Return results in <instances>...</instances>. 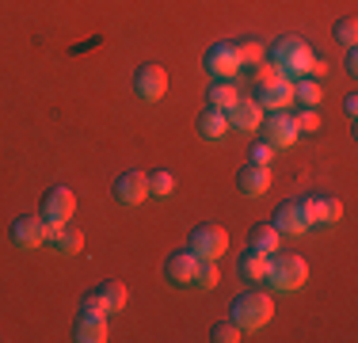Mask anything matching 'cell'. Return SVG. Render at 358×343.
<instances>
[{"mask_svg":"<svg viewBox=\"0 0 358 343\" xmlns=\"http://www.w3.org/2000/svg\"><path fill=\"white\" fill-rule=\"evenodd\" d=\"M271 62L282 69L286 80H301V76H320L324 65L317 54H313V46L301 38V34H282V38L275 42V50H271Z\"/></svg>","mask_w":358,"mask_h":343,"instance_id":"obj_1","label":"cell"},{"mask_svg":"<svg viewBox=\"0 0 358 343\" xmlns=\"http://www.w3.org/2000/svg\"><path fill=\"white\" fill-rule=\"evenodd\" d=\"M309 279V263L294 252H271V267H267V282L282 294H294V290L305 286Z\"/></svg>","mask_w":358,"mask_h":343,"instance_id":"obj_2","label":"cell"},{"mask_svg":"<svg viewBox=\"0 0 358 343\" xmlns=\"http://www.w3.org/2000/svg\"><path fill=\"white\" fill-rule=\"evenodd\" d=\"M271 316H275V298L263 294V290H248V294L233 298V321L244 332H255L263 324H271Z\"/></svg>","mask_w":358,"mask_h":343,"instance_id":"obj_3","label":"cell"},{"mask_svg":"<svg viewBox=\"0 0 358 343\" xmlns=\"http://www.w3.org/2000/svg\"><path fill=\"white\" fill-rule=\"evenodd\" d=\"M187 248H191L199 260H221V255L229 252V233L221 225H214V221H202V225L191 229Z\"/></svg>","mask_w":358,"mask_h":343,"instance_id":"obj_4","label":"cell"},{"mask_svg":"<svg viewBox=\"0 0 358 343\" xmlns=\"http://www.w3.org/2000/svg\"><path fill=\"white\" fill-rule=\"evenodd\" d=\"M301 210L309 218V225H331V221L343 218V202L336 195H320V191H309L301 199Z\"/></svg>","mask_w":358,"mask_h":343,"instance_id":"obj_5","label":"cell"},{"mask_svg":"<svg viewBox=\"0 0 358 343\" xmlns=\"http://www.w3.org/2000/svg\"><path fill=\"white\" fill-rule=\"evenodd\" d=\"M38 214H42L46 221H73V214H76V195H73L65 183H54L46 195H42Z\"/></svg>","mask_w":358,"mask_h":343,"instance_id":"obj_6","label":"cell"},{"mask_svg":"<svg viewBox=\"0 0 358 343\" xmlns=\"http://www.w3.org/2000/svg\"><path fill=\"white\" fill-rule=\"evenodd\" d=\"M259 130H263V141H271L275 149H289V145L297 141V126H294V118H289L286 111H267L263 122H259Z\"/></svg>","mask_w":358,"mask_h":343,"instance_id":"obj_7","label":"cell"},{"mask_svg":"<svg viewBox=\"0 0 358 343\" xmlns=\"http://www.w3.org/2000/svg\"><path fill=\"white\" fill-rule=\"evenodd\" d=\"M134 92H138L141 99H149V103L164 99L168 96V73L157 62H145L138 73H134Z\"/></svg>","mask_w":358,"mask_h":343,"instance_id":"obj_8","label":"cell"},{"mask_svg":"<svg viewBox=\"0 0 358 343\" xmlns=\"http://www.w3.org/2000/svg\"><path fill=\"white\" fill-rule=\"evenodd\" d=\"M206 69L214 80H233L241 73V57H236V46L233 42H214L206 50Z\"/></svg>","mask_w":358,"mask_h":343,"instance_id":"obj_9","label":"cell"},{"mask_svg":"<svg viewBox=\"0 0 358 343\" xmlns=\"http://www.w3.org/2000/svg\"><path fill=\"white\" fill-rule=\"evenodd\" d=\"M12 244L15 248H42L46 244V218L42 214H20L12 221Z\"/></svg>","mask_w":358,"mask_h":343,"instance_id":"obj_10","label":"cell"},{"mask_svg":"<svg viewBox=\"0 0 358 343\" xmlns=\"http://www.w3.org/2000/svg\"><path fill=\"white\" fill-rule=\"evenodd\" d=\"M271 225H275L282 237H301V233H309V229H313L309 218H305V210H301V199H289V202L278 206Z\"/></svg>","mask_w":358,"mask_h":343,"instance_id":"obj_11","label":"cell"},{"mask_svg":"<svg viewBox=\"0 0 358 343\" xmlns=\"http://www.w3.org/2000/svg\"><path fill=\"white\" fill-rule=\"evenodd\" d=\"M46 244L57 248L62 255H76L84 248V233L73 229L69 221H46Z\"/></svg>","mask_w":358,"mask_h":343,"instance_id":"obj_12","label":"cell"},{"mask_svg":"<svg viewBox=\"0 0 358 343\" xmlns=\"http://www.w3.org/2000/svg\"><path fill=\"white\" fill-rule=\"evenodd\" d=\"M225 115H229V126H236V130H244V134H255L267 111H263L252 96H241V99L233 103V107L225 111Z\"/></svg>","mask_w":358,"mask_h":343,"instance_id":"obj_13","label":"cell"},{"mask_svg":"<svg viewBox=\"0 0 358 343\" xmlns=\"http://www.w3.org/2000/svg\"><path fill=\"white\" fill-rule=\"evenodd\" d=\"M115 199L122 206H138L149 199V176L145 172H122L115 179Z\"/></svg>","mask_w":358,"mask_h":343,"instance_id":"obj_14","label":"cell"},{"mask_svg":"<svg viewBox=\"0 0 358 343\" xmlns=\"http://www.w3.org/2000/svg\"><path fill=\"white\" fill-rule=\"evenodd\" d=\"M194 263H199V255L191 252V248H179V252H172L164 260V274L172 286H191L194 279Z\"/></svg>","mask_w":358,"mask_h":343,"instance_id":"obj_15","label":"cell"},{"mask_svg":"<svg viewBox=\"0 0 358 343\" xmlns=\"http://www.w3.org/2000/svg\"><path fill=\"white\" fill-rule=\"evenodd\" d=\"M73 340L76 343H103L107 340V316L80 309V316H76V324H73Z\"/></svg>","mask_w":358,"mask_h":343,"instance_id":"obj_16","label":"cell"},{"mask_svg":"<svg viewBox=\"0 0 358 343\" xmlns=\"http://www.w3.org/2000/svg\"><path fill=\"white\" fill-rule=\"evenodd\" d=\"M236 187H241L248 199H259V195L271 187V168L267 164H252V160H248V164L236 172Z\"/></svg>","mask_w":358,"mask_h":343,"instance_id":"obj_17","label":"cell"},{"mask_svg":"<svg viewBox=\"0 0 358 343\" xmlns=\"http://www.w3.org/2000/svg\"><path fill=\"white\" fill-rule=\"evenodd\" d=\"M255 103H259L263 111H286V103L294 99V84L289 80H275V84H263V88H255Z\"/></svg>","mask_w":358,"mask_h":343,"instance_id":"obj_18","label":"cell"},{"mask_svg":"<svg viewBox=\"0 0 358 343\" xmlns=\"http://www.w3.org/2000/svg\"><path fill=\"white\" fill-rule=\"evenodd\" d=\"M267 267H271V255L259 252V248H248V252H241V260H236V271H241L244 279H252V282L267 279Z\"/></svg>","mask_w":358,"mask_h":343,"instance_id":"obj_19","label":"cell"},{"mask_svg":"<svg viewBox=\"0 0 358 343\" xmlns=\"http://www.w3.org/2000/svg\"><path fill=\"white\" fill-rule=\"evenodd\" d=\"M199 134L206 137V141H221V137L229 134V115L217 111V107H206L199 115Z\"/></svg>","mask_w":358,"mask_h":343,"instance_id":"obj_20","label":"cell"},{"mask_svg":"<svg viewBox=\"0 0 358 343\" xmlns=\"http://www.w3.org/2000/svg\"><path fill=\"white\" fill-rule=\"evenodd\" d=\"M96 294H99V302H103L107 313H122L126 302H130V290H126L122 282H115V279H107L103 286L96 290Z\"/></svg>","mask_w":358,"mask_h":343,"instance_id":"obj_21","label":"cell"},{"mask_svg":"<svg viewBox=\"0 0 358 343\" xmlns=\"http://www.w3.org/2000/svg\"><path fill=\"white\" fill-rule=\"evenodd\" d=\"M206 96H210V107H217V111H229L236 99L244 96V92L236 88L233 80H214V84H210V92H206Z\"/></svg>","mask_w":358,"mask_h":343,"instance_id":"obj_22","label":"cell"},{"mask_svg":"<svg viewBox=\"0 0 358 343\" xmlns=\"http://www.w3.org/2000/svg\"><path fill=\"white\" fill-rule=\"evenodd\" d=\"M278 240H282V233H278L271 221H259V225H252V233H248V244L259 248V252H267V255L278 248Z\"/></svg>","mask_w":358,"mask_h":343,"instance_id":"obj_23","label":"cell"},{"mask_svg":"<svg viewBox=\"0 0 358 343\" xmlns=\"http://www.w3.org/2000/svg\"><path fill=\"white\" fill-rule=\"evenodd\" d=\"M233 46H236V57H241V69H255L259 62H267V50H263V42H255V38L233 42Z\"/></svg>","mask_w":358,"mask_h":343,"instance_id":"obj_24","label":"cell"},{"mask_svg":"<svg viewBox=\"0 0 358 343\" xmlns=\"http://www.w3.org/2000/svg\"><path fill=\"white\" fill-rule=\"evenodd\" d=\"M217 279H221L217 260H199V263H194V279H191V286H199V290H214V286H217Z\"/></svg>","mask_w":358,"mask_h":343,"instance_id":"obj_25","label":"cell"},{"mask_svg":"<svg viewBox=\"0 0 358 343\" xmlns=\"http://www.w3.org/2000/svg\"><path fill=\"white\" fill-rule=\"evenodd\" d=\"M320 96H324V92H320V84H317V76H301V80L294 84V99H301L305 107H317Z\"/></svg>","mask_w":358,"mask_h":343,"instance_id":"obj_26","label":"cell"},{"mask_svg":"<svg viewBox=\"0 0 358 343\" xmlns=\"http://www.w3.org/2000/svg\"><path fill=\"white\" fill-rule=\"evenodd\" d=\"M210 340L214 343H236V340H244V328L236 321H217L214 328H210Z\"/></svg>","mask_w":358,"mask_h":343,"instance_id":"obj_27","label":"cell"},{"mask_svg":"<svg viewBox=\"0 0 358 343\" xmlns=\"http://www.w3.org/2000/svg\"><path fill=\"white\" fill-rule=\"evenodd\" d=\"M176 191V176L168 168H157L149 176V195H172Z\"/></svg>","mask_w":358,"mask_h":343,"instance_id":"obj_28","label":"cell"},{"mask_svg":"<svg viewBox=\"0 0 358 343\" xmlns=\"http://www.w3.org/2000/svg\"><path fill=\"white\" fill-rule=\"evenodd\" d=\"M275 80H286L282 69H278L275 62H259V65H255V88H263V84H275Z\"/></svg>","mask_w":358,"mask_h":343,"instance_id":"obj_29","label":"cell"},{"mask_svg":"<svg viewBox=\"0 0 358 343\" xmlns=\"http://www.w3.org/2000/svg\"><path fill=\"white\" fill-rule=\"evenodd\" d=\"M294 126H297V134H317L320 130V111L317 107H305L301 115L294 118Z\"/></svg>","mask_w":358,"mask_h":343,"instance_id":"obj_30","label":"cell"},{"mask_svg":"<svg viewBox=\"0 0 358 343\" xmlns=\"http://www.w3.org/2000/svg\"><path fill=\"white\" fill-rule=\"evenodd\" d=\"M336 38L343 42V46H355L358 42V20L355 15H343V20L336 23Z\"/></svg>","mask_w":358,"mask_h":343,"instance_id":"obj_31","label":"cell"},{"mask_svg":"<svg viewBox=\"0 0 358 343\" xmlns=\"http://www.w3.org/2000/svg\"><path fill=\"white\" fill-rule=\"evenodd\" d=\"M275 160V145L271 141H255L252 145V164H271Z\"/></svg>","mask_w":358,"mask_h":343,"instance_id":"obj_32","label":"cell"},{"mask_svg":"<svg viewBox=\"0 0 358 343\" xmlns=\"http://www.w3.org/2000/svg\"><path fill=\"white\" fill-rule=\"evenodd\" d=\"M347 73H358V54H355V46H347Z\"/></svg>","mask_w":358,"mask_h":343,"instance_id":"obj_33","label":"cell"},{"mask_svg":"<svg viewBox=\"0 0 358 343\" xmlns=\"http://www.w3.org/2000/svg\"><path fill=\"white\" fill-rule=\"evenodd\" d=\"M343 111H347V118H355V115H358V99H355V96H347Z\"/></svg>","mask_w":358,"mask_h":343,"instance_id":"obj_34","label":"cell"}]
</instances>
